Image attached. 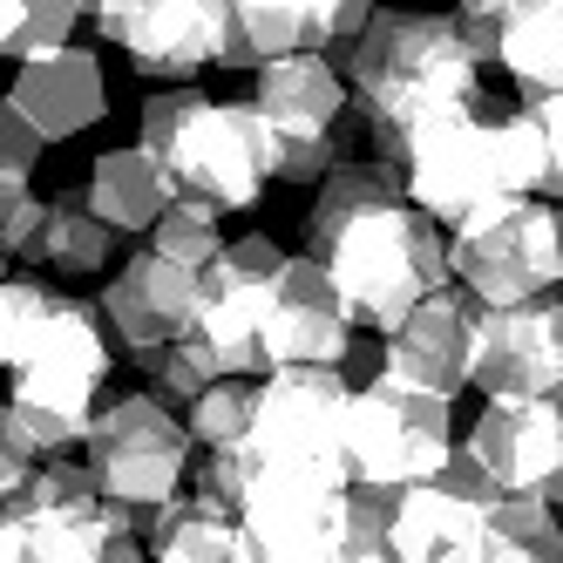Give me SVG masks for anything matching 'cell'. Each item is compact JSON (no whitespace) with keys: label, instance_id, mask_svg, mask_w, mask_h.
<instances>
[{"label":"cell","instance_id":"obj_1","mask_svg":"<svg viewBox=\"0 0 563 563\" xmlns=\"http://www.w3.org/2000/svg\"><path fill=\"white\" fill-rule=\"evenodd\" d=\"M340 68L353 82L367 156H380V164H394V170H408L428 136H441L449 123H462V115H475L482 102H489V89H482V62L462 42L455 14L380 8L374 34Z\"/></svg>","mask_w":563,"mask_h":563},{"label":"cell","instance_id":"obj_2","mask_svg":"<svg viewBox=\"0 0 563 563\" xmlns=\"http://www.w3.org/2000/svg\"><path fill=\"white\" fill-rule=\"evenodd\" d=\"M136 150H150L164 164L177 205L231 218V211H258V197L272 184V136L252 96H205V89H156L143 102V130Z\"/></svg>","mask_w":563,"mask_h":563},{"label":"cell","instance_id":"obj_3","mask_svg":"<svg viewBox=\"0 0 563 563\" xmlns=\"http://www.w3.org/2000/svg\"><path fill=\"white\" fill-rule=\"evenodd\" d=\"M550 184V143L543 123L530 109H503L496 96L482 102L475 115L449 123L441 136H428L408 164V197L434 218V224H475L503 205H530Z\"/></svg>","mask_w":563,"mask_h":563},{"label":"cell","instance_id":"obj_4","mask_svg":"<svg viewBox=\"0 0 563 563\" xmlns=\"http://www.w3.org/2000/svg\"><path fill=\"white\" fill-rule=\"evenodd\" d=\"M312 258L333 272V286H340V299L353 312V327H367L380 340H394L428 299L455 292L449 231H441L421 205H387V211L353 218Z\"/></svg>","mask_w":563,"mask_h":563},{"label":"cell","instance_id":"obj_5","mask_svg":"<svg viewBox=\"0 0 563 563\" xmlns=\"http://www.w3.org/2000/svg\"><path fill=\"white\" fill-rule=\"evenodd\" d=\"M394 489H312L265 475L238 509L252 563H394Z\"/></svg>","mask_w":563,"mask_h":563},{"label":"cell","instance_id":"obj_6","mask_svg":"<svg viewBox=\"0 0 563 563\" xmlns=\"http://www.w3.org/2000/svg\"><path fill=\"white\" fill-rule=\"evenodd\" d=\"M455 400H434L408 380L367 374L346 408V468L353 489H428L455 462Z\"/></svg>","mask_w":563,"mask_h":563},{"label":"cell","instance_id":"obj_7","mask_svg":"<svg viewBox=\"0 0 563 563\" xmlns=\"http://www.w3.org/2000/svg\"><path fill=\"white\" fill-rule=\"evenodd\" d=\"M353 380L333 367H292L258 380V421L245 434V455L278 482H312V489H353L346 468V408H353Z\"/></svg>","mask_w":563,"mask_h":563},{"label":"cell","instance_id":"obj_8","mask_svg":"<svg viewBox=\"0 0 563 563\" xmlns=\"http://www.w3.org/2000/svg\"><path fill=\"white\" fill-rule=\"evenodd\" d=\"M449 265H455V286L489 312L556 299V286H563V205L530 197V205H503L489 218L449 231Z\"/></svg>","mask_w":563,"mask_h":563},{"label":"cell","instance_id":"obj_9","mask_svg":"<svg viewBox=\"0 0 563 563\" xmlns=\"http://www.w3.org/2000/svg\"><path fill=\"white\" fill-rule=\"evenodd\" d=\"M292 252L265 231L231 238V252L218 258V272L205 278V312H197V360L218 380H265V333H272V306L286 286Z\"/></svg>","mask_w":563,"mask_h":563},{"label":"cell","instance_id":"obj_10","mask_svg":"<svg viewBox=\"0 0 563 563\" xmlns=\"http://www.w3.org/2000/svg\"><path fill=\"white\" fill-rule=\"evenodd\" d=\"M190 455H197L190 428L170 408H156L150 394H115L89 434V468L102 482V503H123L143 516H164L184 496Z\"/></svg>","mask_w":563,"mask_h":563},{"label":"cell","instance_id":"obj_11","mask_svg":"<svg viewBox=\"0 0 563 563\" xmlns=\"http://www.w3.org/2000/svg\"><path fill=\"white\" fill-rule=\"evenodd\" d=\"M224 14L231 0H96L89 27L150 82L197 89L205 68H224Z\"/></svg>","mask_w":563,"mask_h":563},{"label":"cell","instance_id":"obj_12","mask_svg":"<svg viewBox=\"0 0 563 563\" xmlns=\"http://www.w3.org/2000/svg\"><path fill=\"white\" fill-rule=\"evenodd\" d=\"M96 306H102L109 333H115V353H123L130 367H143V360L170 353V346H184L197 333V312H205V278L143 245V252L123 258V272H115V278H102Z\"/></svg>","mask_w":563,"mask_h":563},{"label":"cell","instance_id":"obj_13","mask_svg":"<svg viewBox=\"0 0 563 563\" xmlns=\"http://www.w3.org/2000/svg\"><path fill=\"white\" fill-rule=\"evenodd\" d=\"M475 394H489V408H563V292L516 312H475Z\"/></svg>","mask_w":563,"mask_h":563},{"label":"cell","instance_id":"obj_14","mask_svg":"<svg viewBox=\"0 0 563 563\" xmlns=\"http://www.w3.org/2000/svg\"><path fill=\"white\" fill-rule=\"evenodd\" d=\"M353 312L333 286V272L292 252L286 265V286H278V306H272V333H265V367L272 374H292V367H333L346 374L353 367ZM265 374V380H272Z\"/></svg>","mask_w":563,"mask_h":563},{"label":"cell","instance_id":"obj_15","mask_svg":"<svg viewBox=\"0 0 563 563\" xmlns=\"http://www.w3.org/2000/svg\"><path fill=\"white\" fill-rule=\"evenodd\" d=\"M462 449L489 468L503 496H543L563 516V408L522 400V408H482Z\"/></svg>","mask_w":563,"mask_h":563},{"label":"cell","instance_id":"obj_16","mask_svg":"<svg viewBox=\"0 0 563 563\" xmlns=\"http://www.w3.org/2000/svg\"><path fill=\"white\" fill-rule=\"evenodd\" d=\"M475 299L455 286V292H441L428 299L408 327H400L394 340H380V360H374V374L387 380H408L434 400H455L475 387Z\"/></svg>","mask_w":563,"mask_h":563},{"label":"cell","instance_id":"obj_17","mask_svg":"<svg viewBox=\"0 0 563 563\" xmlns=\"http://www.w3.org/2000/svg\"><path fill=\"white\" fill-rule=\"evenodd\" d=\"M340 48V0H231L224 14V68H278L292 55Z\"/></svg>","mask_w":563,"mask_h":563},{"label":"cell","instance_id":"obj_18","mask_svg":"<svg viewBox=\"0 0 563 563\" xmlns=\"http://www.w3.org/2000/svg\"><path fill=\"white\" fill-rule=\"evenodd\" d=\"M8 102L48 143H68V136H89L102 115H109V75H102V62L89 48H68V55H48V62L14 68Z\"/></svg>","mask_w":563,"mask_h":563},{"label":"cell","instance_id":"obj_19","mask_svg":"<svg viewBox=\"0 0 563 563\" xmlns=\"http://www.w3.org/2000/svg\"><path fill=\"white\" fill-rule=\"evenodd\" d=\"M252 102L278 136H340L353 130V82L333 55H292L252 75Z\"/></svg>","mask_w":563,"mask_h":563},{"label":"cell","instance_id":"obj_20","mask_svg":"<svg viewBox=\"0 0 563 563\" xmlns=\"http://www.w3.org/2000/svg\"><path fill=\"white\" fill-rule=\"evenodd\" d=\"M489 509L462 503L455 489H408L394 509V563H482L489 556Z\"/></svg>","mask_w":563,"mask_h":563},{"label":"cell","instance_id":"obj_21","mask_svg":"<svg viewBox=\"0 0 563 563\" xmlns=\"http://www.w3.org/2000/svg\"><path fill=\"white\" fill-rule=\"evenodd\" d=\"M89 211L115 231V238H150L156 224H164L177 211V190L164 177V164H156L150 150L123 143V150H102L89 164Z\"/></svg>","mask_w":563,"mask_h":563},{"label":"cell","instance_id":"obj_22","mask_svg":"<svg viewBox=\"0 0 563 563\" xmlns=\"http://www.w3.org/2000/svg\"><path fill=\"white\" fill-rule=\"evenodd\" d=\"M387 205H415V197H408V170L380 164V156H353V164H340L327 184L312 190V205H306V258L327 245V238H340L353 218L387 211Z\"/></svg>","mask_w":563,"mask_h":563},{"label":"cell","instance_id":"obj_23","mask_svg":"<svg viewBox=\"0 0 563 563\" xmlns=\"http://www.w3.org/2000/svg\"><path fill=\"white\" fill-rule=\"evenodd\" d=\"M150 563H252L245 550V522L238 509L211 503V496H177L150 530Z\"/></svg>","mask_w":563,"mask_h":563},{"label":"cell","instance_id":"obj_24","mask_svg":"<svg viewBox=\"0 0 563 563\" xmlns=\"http://www.w3.org/2000/svg\"><path fill=\"white\" fill-rule=\"evenodd\" d=\"M503 75L522 102L563 96V0H509V42Z\"/></svg>","mask_w":563,"mask_h":563},{"label":"cell","instance_id":"obj_25","mask_svg":"<svg viewBox=\"0 0 563 563\" xmlns=\"http://www.w3.org/2000/svg\"><path fill=\"white\" fill-rule=\"evenodd\" d=\"M115 238L96 211H89V197L82 190H62V197H48V245H42V265H55V272H68V278H102L109 265H115ZM115 278V272H109Z\"/></svg>","mask_w":563,"mask_h":563},{"label":"cell","instance_id":"obj_26","mask_svg":"<svg viewBox=\"0 0 563 563\" xmlns=\"http://www.w3.org/2000/svg\"><path fill=\"white\" fill-rule=\"evenodd\" d=\"M0 509L27 516V522H55V516H96L102 509V482L89 462H34L14 489H0Z\"/></svg>","mask_w":563,"mask_h":563},{"label":"cell","instance_id":"obj_27","mask_svg":"<svg viewBox=\"0 0 563 563\" xmlns=\"http://www.w3.org/2000/svg\"><path fill=\"white\" fill-rule=\"evenodd\" d=\"M96 0H8L0 8V55L8 62H48L75 48V27H89Z\"/></svg>","mask_w":563,"mask_h":563},{"label":"cell","instance_id":"obj_28","mask_svg":"<svg viewBox=\"0 0 563 563\" xmlns=\"http://www.w3.org/2000/svg\"><path fill=\"white\" fill-rule=\"evenodd\" d=\"M62 286H48V278H34V272H8V286H0V367H21V360L42 346L48 333V319L62 312Z\"/></svg>","mask_w":563,"mask_h":563},{"label":"cell","instance_id":"obj_29","mask_svg":"<svg viewBox=\"0 0 563 563\" xmlns=\"http://www.w3.org/2000/svg\"><path fill=\"white\" fill-rule=\"evenodd\" d=\"M252 421H258V380H218V387H211V394L184 415L190 441H197L205 455L238 449V441L252 434Z\"/></svg>","mask_w":563,"mask_h":563},{"label":"cell","instance_id":"obj_30","mask_svg":"<svg viewBox=\"0 0 563 563\" xmlns=\"http://www.w3.org/2000/svg\"><path fill=\"white\" fill-rule=\"evenodd\" d=\"M143 245H150V252H164V258H170V265H184V272H197V278H211V272H218V258L231 252V238L218 231V218L177 205L164 224L143 238Z\"/></svg>","mask_w":563,"mask_h":563},{"label":"cell","instance_id":"obj_31","mask_svg":"<svg viewBox=\"0 0 563 563\" xmlns=\"http://www.w3.org/2000/svg\"><path fill=\"white\" fill-rule=\"evenodd\" d=\"M136 374H143V394L156 400V408H170V415H177V408L190 415L197 400L218 387V374L205 367V360H197V346H190V340H184V346H170V353H156V360H143Z\"/></svg>","mask_w":563,"mask_h":563},{"label":"cell","instance_id":"obj_32","mask_svg":"<svg viewBox=\"0 0 563 563\" xmlns=\"http://www.w3.org/2000/svg\"><path fill=\"white\" fill-rule=\"evenodd\" d=\"M42 245H48V197H34V184H0V252H8V272L14 258L42 265Z\"/></svg>","mask_w":563,"mask_h":563},{"label":"cell","instance_id":"obj_33","mask_svg":"<svg viewBox=\"0 0 563 563\" xmlns=\"http://www.w3.org/2000/svg\"><path fill=\"white\" fill-rule=\"evenodd\" d=\"M42 156H48V136L34 130L14 102H0V184H34Z\"/></svg>","mask_w":563,"mask_h":563},{"label":"cell","instance_id":"obj_34","mask_svg":"<svg viewBox=\"0 0 563 563\" xmlns=\"http://www.w3.org/2000/svg\"><path fill=\"white\" fill-rule=\"evenodd\" d=\"M543 123V143H550V184H543V205H563V96L550 102H522Z\"/></svg>","mask_w":563,"mask_h":563},{"label":"cell","instance_id":"obj_35","mask_svg":"<svg viewBox=\"0 0 563 563\" xmlns=\"http://www.w3.org/2000/svg\"><path fill=\"white\" fill-rule=\"evenodd\" d=\"M123 563H150V556H123Z\"/></svg>","mask_w":563,"mask_h":563}]
</instances>
